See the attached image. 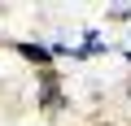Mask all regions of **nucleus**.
<instances>
[{
	"label": "nucleus",
	"instance_id": "1",
	"mask_svg": "<svg viewBox=\"0 0 131 126\" xmlns=\"http://www.w3.org/2000/svg\"><path fill=\"white\" fill-rule=\"evenodd\" d=\"M39 104H44V109H61V78H57L52 70L39 74Z\"/></svg>",
	"mask_w": 131,
	"mask_h": 126
},
{
	"label": "nucleus",
	"instance_id": "2",
	"mask_svg": "<svg viewBox=\"0 0 131 126\" xmlns=\"http://www.w3.org/2000/svg\"><path fill=\"white\" fill-rule=\"evenodd\" d=\"M13 52H22L31 65H39V70H52V48H44V44H13Z\"/></svg>",
	"mask_w": 131,
	"mask_h": 126
},
{
	"label": "nucleus",
	"instance_id": "3",
	"mask_svg": "<svg viewBox=\"0 0 131 126\" xmlns=\"http://www.w3.org/2000/svg\"><path fill=\"white\" fill-rule=\"evenodd\" d=\"M127 57H131V52H127Z\"/></svg>",
	"mask_w": 131,
	"mask_h": 126
}]
</instances>
